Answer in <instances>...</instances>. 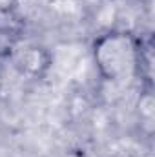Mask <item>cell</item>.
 I'll list each match as a JSON object with an SVG mask.
<instances>
[{"label":"cell","mask_w":155,"mask_h":157,"mask_svg":"<svg viewBox=\"0 0 155 157\" xmlns=\"http://www.w3.org/2000/svg\"><path fill=\"white\" fill-rule=\"evenodd\" d=\"M2 73H4V66H2V60H0V84H2Z\"/></svg>","instance_id":"3957f363"},{"label":"cell","mask_w":155,"mask_h":157,"mask_svg":"<svg viewBox=\"0 0 155 157\" xmlns=\"http://www.w3.org/2000/svg\"><path fill=\"white\" fill-rule=\"evenodd\" d=\"M95 62L106 80H124L137 66V48L124 33H108L97 39L93 46Z\"/></svg>","instance_id":"6da1fadb"},{"label":"cell","mask_w":155,"mask_h":157,"mask_svg":"<svg viewBox=\"0 0 155 157\" xmlns=\"http://www.w3.org/2000/svg\"><path fill=\"white\" fill-rule=\"evenodd\" d=\"M22 66L26 68V70H29V71H39L40 68H42V60H40V51L39 49H29V51H26L24 53V57H22Z\"/></svg>","instance_id":"7a4b0ae2"}]
</instances>
